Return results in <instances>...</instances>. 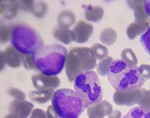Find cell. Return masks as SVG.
I'll return each instance as SVG.
<instances>
[{"mask_svg":"<svg viewBox=\"0 0 150 118\" xmlns=\"http://www.w3.org/2000/svg\"><path fill=\"white\" fill-rule=\"evenodd\" d=\"M123 118H150V110L141 106L130 109Z\"/></svg>","mask_w":150,"mask_h":118,"instance_id":"obj_21","label":"cell"},{"mask_svg":"<svg viewBox=\"0 0 150 118\" xmlns=\"http://www.w3.org/2000/svg\"><path fill=\"white\" fill-rule=\"evenodd\" d=\"M0 60H1V67H0V69L1 70H3L4 69V66H5L6 63V59H5V56H4V51H1L0 52Z\"/></svg>","mask_w":150,"mask_h":118,"instance_id":"obj_35","label":"cell"},{"mask_svg":"<svg viewBox=\"0 0 150 118\" xmlns=\"http://www.w3.org/2000/svg\"><path fill=\"white\" fill-rule=\"evenodd\" d=\"M47 11V4L43 1H34V6L32 9V14L35 17L41 18Z\"/></svg>","mask_w":150,"mask_h":118,"instance_id":"obj_26","label":"cell"},{"mask_svg":"<svg viewBox=\"0 0 150 118\" xmlns=\"http://www.w3.org/2000/svg\"><path fill=\"white\" fill-rule=\"evenodd\" d=\"M100 41L105 45H112L117 39V33L113 28H106L100 33Z\"/></svg>","mask_w":150,"mask_h":118,"instance_id":"obj_20","label":"cell"},{"mask_svg":"<svg viewBox=\"0 0 150 118\" xmlns=\"http://www.w3.org/2000/svg\"><path fill=\"white\" fill-rule=\"evenodd\" d=\"M140 42H141L142 45L144 46L145 50L147 51V53L150 54V27L147 29V31L144 33V34L141 35Z\"/></svg>","mask_w":150,"mask_h":118,"instance_id":"obj_29","label":"cell"},{"mask_svg":"<svg viewBox=\"0 0 150 118\" xmlns=\"http://www.w3.org/2000/svg\"><path fill=\"white\" fill-rule=\"evenodd\" d=\"M84 8V16L86 20L90 22H98L103 17L104 10L101 6L97 5H87L83 6Z\"/></svg>","mask_w":150,"mask_h":118,"instance_id":"obj_17","label":"cell"},{"mask_svg":"<svg viewBox=\"0 0 150 118\" xmlns=\"http://www.w3.org/2000/svg\"><path fill=\"white\" fill-rule=\"evenodd\" d=\"M97 66L91 48L76 47L68 52L65 61V72L70 82H74L80 74L91 71Z\"/></svg>","mask_w":150,"mask_h":118,"instance_id":"obj_3","label":"cell"},{"mask_svg":"<svg viewBox=\"0 0 150 118\" xmlns=\"http://www.w3.org/2000/svg\"><path fill=\"white\" fill-rule=\"evenodd\" d=\"M108 81L115 90L138 89L143 86L145 80L140 76L138 68L127 65L120 60H113L107 73Z\"/></svg>","mask_w":150,"mask_h":118,"instance_id":"obj_2","label":"cell"},{"mask_svg":"<svg viewBox=\"0 0 150 118\" xmlns=\"http://www.w3.org/2000/svg\"><path fill=\"white\" fill-rule=\"evenodd\" d=\"M6 63L12 68H17L22 64V54L18 52L13 46H9L4 50Z\"/></svg>","mask_w":150,"mask_h":118,"instance_id":"obj_13","label":"cell"},{"mask_svg":"<svg viewBox=\"0 0 150 118\" xmlns=\"http://www.w3.org/2000/svg\"><path fill=\"white\" fill-rule=\"evenodd\" d=\"M4 118H18L16 115H14V114H12V113H9V114H7L5 117Z\"/></svg>","mask_w":150,"mask_h":118,"instance_id":"obj_37","label":"cell"},{"mask_svg":"<svg viewBox=\"0 0 150 118\" xmlns=\"http://www.w3.org/2000/svg\"><path fill=\"white\" fill-rule=\"evenodd\" d=\"M46 118H62V117L57 113L56 109L54 108V106L51 105V106H49L47 108Z\"/></svg>","mask_w":150,"mask_h":118,"instance_id":"obj_32","label":"cell"},{"mask_svg":"<svg viewBox=\"0 0 150 118\" xmlns=\"http://www.w3.org/2000/svg\"><path fill=\"white\" fill-rule=\"evenodd\" d=\"M112 112V105L106 100H102L87 107V115L89 118H106Z\"/></svg>","mask_w":150,"mask_h":118,"instance_id":"obj_11","label":"cell"},{"mask_svg":"<svg viewBox=\"0 0 150 118\" xmlns=\"http://www.w3.org/2000/svg\"><path fill=\"white\" fill-rule=\"evenodd\" d=\"M91 50H92V53L96 59L103 60L106 57H108V49L102 44H98V43L93 44L91 46Z\"/></svg>","mask_w":150,"mask_h":118,"instance_id":"obj_23","label":"cell"},{"mask_svg":"<svg viewBox=\"0 0 150 118\" xmlns=\"http://www.w3.org/2000/svg\"><path fill=\"white\" fill-rule=\"evenodd\" d=\"M127 4L130 6V8L134 11L135 20L137 21H144V22L150 23V18L147 15L146 10H145L144 1L140 0H135V1H127Z\"/></svg>","mask_w":150,"mask_h":118,"instance_id":"obj_14","label":"cell"},{"mask_svg":"<svg viewBox=\"0 0 150 118\" xmlns=\"http://www.w3.org/2000/svg\"><path fill=\"white\" fill-rule=\"evenodd\" d=\"M20 4V9L24 12H32L33 6H34V1L32 0H24V1H19Z\"/></svg>","mask_w":150,"mask_h":118,"instance_id":"obj_30","label":"cell"},{"mask_svg":"<svg viewBox=\"0 0 150 118\" xmlns=\"http://www.w3.org/2000/svg\"><path fill=\"white\" fill-rule=\"evenodd\" d=\"M22 64L26 69L39 71L37 68V66H36L35 62H34L33 54H22Z\"/></svg>","mask_w":150,"mask_h":118,"instance_id":"obj_27","label":"cell"},{"mask_svg":"<svg viewBox=\"0 0 150 118\" xmlns=\"http://www.w3.org/2000/svg\"><path fill=\"white\" fill-rule=\"evenodd\" d=\"M144 6H145V10H146L147 15L150 18V1H144Z\"/></svg>","mask_w":150,"mask_h":118,"instance_id":"obj_36","label":"cell"},{"mask_svg":"<svg viewBox=\"0 0 150 118\" xmlns=\"http://www.w3.org/2000/svg\"><path fill=\"white\" fill-rule=\"evenodd\" d=\"M32 83L37 90L56 89L60 85V79L57 75H46L43 73H37L32 76Z\"/></svg>","mask_w":150,"mask_h":118,"instance_id":"obj_9","label":"cell"},{"mask_svg":"<svg viewBox=\"0 0 150 118\" xmlns=\"http://www.w3.org/2000/svg\"><path fill=\"white\" fill-rule=\"evenodd\" d=\"M52 105L62 118H78L85 109L78 94L66 88L55 91Z\"/></svg>","mask_w":150,"mask_h":118,"instance_id":"obj_6","label":"cell"},{"mask_svg":"<svg viewBox=\"0 0 150 118\" xmlns=\"http://www.w3.org/2000/svg\"><path fill=\"white\" fill-rule=\"evenodd\" d=\"M74 88L85 107L102 101L103 92L100 80L94 71L80 74L75 79Z\"/></svg>","mask_w":150,"mask_h":118,"instance_id":"obj_5","label":"cell"},{"mask_svg":"<svg viewBox=\"0 0 150 118\" xmlns=\"http://www.w3.org/2000/svg\"><path fill=\"white\" fill-rule=\"evenodd\" d=\"M106 118H122V114L118 110H113V112L110 115H108Z\"/></svg>","mask_w":150,"mask_h":118,"instance_id":"obj_34","label":"cell"},{"mask_svg":"<svg viewBox=\"0 0 150 118\" xmlns=\"http://www.w3.org/2000/svg\"><path fill=\"white\" fill-rule=\"evenodd\" d=\"M12 46L21 54L34 55L44 46L40 33L26 24H15L11 35Z\"/></svg>","mask_w":150,"mask_h":118,"instance_id":"obj_4","label":"cell"},{"mask_svg":"<svg viewBox=\"0 0 150 118\" xmlns=\"http://www.w3.org/2000/svg\"><path fill=\"white\" fill-rule=\"evenodd\" d=\"M1 10L0 13L5 17L7 20H12L16 15H17L18 9L20 8L19 1H14V0H7V1H1Z\"/></svg>","mask_w":150,"mask_h":118,"instance_id":"obj_12","label":"cell"},{"mask_svg":"<svg viewBox=\"0 0 150 118\" xmlns=\"http://www.w3.org/2000/svg\"><path fill=\"white\" fill-rule=\"evenodd\" d=\"M14 24L10 25H5L4 22H1V30H0V38H1V43H7L9 40H11L12 30H13Z\"/></svg>","mask_w":150,"mask_h":118,"instance_id":"obj_24","label":"cell"},{"mask_svg":"<svg viewBox=\"0 0 150 118\" xmlns=\"http://www.w3.org/2000/svg\"><path fill=\"white\" fill-rule=\"evenodd\" d=\"M138 72L140 74V76L144 79V80H147V79H150V65H141L140 67H138Z\"/></svg>","mask_w":150,"mask_h":118,"instance_id":"obj_31","label":"cell"},{"mask_svg":"<svg viewBox=\"0 0 150 118\" xmlns=\"http://www.w3.org/2000/svg\"><path fill=\"white\" fill-rule=\"evenodd\" d=\"M9 112L18 118H27L33 111V103L26 100H13L8 106Z\"/></svg>","mask_w":150,"mask_h":118,"instance_id":"obj_10","label":"cell"},{"mask_svg":"<svg viewBox=\"0 0 150 118\" xmlns=\"http://www.w3.org/2000/svg\"><path fill=\"white\" fill-rule=\"evenodd\" d=\"M121 60L127 65L132 67H136L137 63H138V59H137L136 55L130 48H126L121 52Z\"/></svg>","mask_w":150,"mask_h":118,"instance_id":"obj_22","label":"cell"},{"mask_svg":"<svg viewBox=\"0 0 150 118\" xmlns=\"http://www.w3.org/2000/svg\"><path fill=\"white\" fill-rule=\"evenodd\" d=\"M58 26L64 28H69L75 22V15L71 10H63L60 12L57 18Z\"/></svg>","mask_w":150,"mask_h":118,"instance_id":"obj_18","label":"cell"},{"mask_svg":"<svg viewBox=\"0 0 150 118\" xmlns=\"http://www.w3.org/2000/svg\"><path fill=\"white\" fill-rule=\"evenodd\" d=\"M30 118H46V113L44 112V110L42 109H34L30 115Z\"/></svg>","mask_w":150,"mask_h":118,"instance_id":"obj_33","label":"cell"},{"mask_svg":"<svg viewBox=\"0 0 150 118\" xmlns=\"http://www.w3.org/2000/svg\"><path fill=\"white\" fill-rule=\"evenodd\" d=\"M66 48L60 44L44 45L33 55L38 70L46 75H57L63 70L67 57Z\"/></svg>","mask_w":150,"mask_h":118,"instance_id":"obj_1","label":"cell"},{"mask_svg":"<svg viewBox=\"0 0 150 118\" xmlns=\"http://www.w3.org/2000/svg\"><path fill=\"white\" fill-rule=\"evenodd\" d=\"M54 89H46V90H36L31 91L28 94V97L30 98V101L36 103L43 104L45 102H48L49 100H52L54 96Z\"/></svg>","mask_w":150,"mask_h":118,"instance_id":"obj_16","label":"cell"},{"mask_svg":"<svg viewBox=\"0 0 150 118\" xmlns=\"http://www.w3.org/2000/svg\"><path fill=\"white\" fill-rule=\"evenodd\" d=\"M52 34L57 40H59L60 42L64 43V44H69V43L72 41L71 31L69 30V28L56 26V27L53 29Z\"/></svg>","mask_w":150,"mask_h":118,"instance_id":"obj_19","label":"cell"},{"mask_svg":"<svg viewBox=\"0 0 150 118\" xmlns=\"http://www.w3.org/2000/svg\"><path fill=\"white\" fill-rule=\"evenodd\" d=\"M93 33V25L86 21L80 20L71 30L72 41L77 43H85L89 40Z\"/></svg>","mask_w":150,"mask_h":118,"instance_id":"obj_8","label":"cell"},{"mask_svg":"<svg viewBox=\"0 0 150 118\" xmlns=\"http://www.w3.org/2000/svg\"><path fill=\"white\" fill-rule=\"evenodd\" d=\"M8 94L12 96V97H14V99H16V100H25V98H26L25 93L18 88H13V87L10 88L8 90Z\"/></svg>","mask_w":150,"mask_h":118,"instance_id":"obj_28","label":"cell"},{"mask_svg":"<svg viewBox=\"0 0 150 118\" xmlns=\"http://www.w3.org/2000/svg\"><path fill=\"white\" fill-rule=\"evenodd\" d=\"M113 62V59L112 57H106L105 59L101 60L100 62L97 64V72L99 75L101 76H106L108 73V70H109L111 64Z\"/></svg>","mask_w":150,"mask_h":118,"instance_id":"obj_25","label":"cell"},{"mask_svg":"<svg viewBox=\"0 0 150 118\" xmlns=\"http://www.w3.org/2000/svg\"><path fill=\"white\" fill-rule=\"evenodd\" d=\"M142 88L128 89V90H116L113 95V101L117 105H126L132 106L138 104L141 97Z\"/></svg>","mask_w":150,"mask_h":118,"instance_id":"obj_7","label":"cell"},{"mask_svg":"<svg viewBox=\"0 0 150 118\" xmlns=\"http://www.w3.org/2000/svg\"><path fill=\"white\" fill-rule=\"evenodd\" d=\"M150 27L149 22H144V21H137L135 20L128 26L127 28V36L129 39H134L136 36L140 34H144L147 29Z\"/></svg>","mask_w":150,"mask_h":118,"instance_id":"obj_15","label":"cell"}]
</instances>
